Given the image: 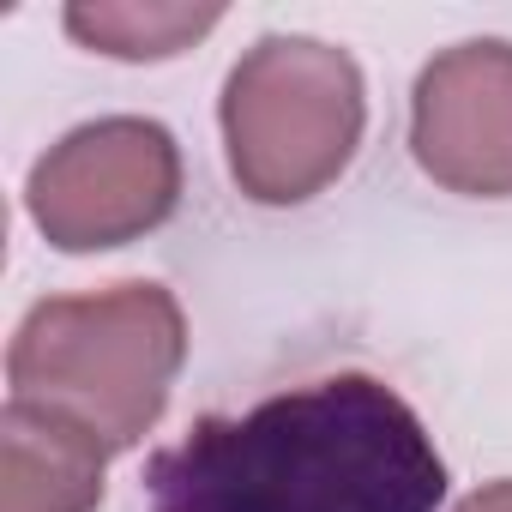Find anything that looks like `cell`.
<instances>
[{
	"label": "cell",
	"instance_id": "1",
	"mask_svg": "<svg viewBox=\"0 0 512 512\" xmlns=\"http://www.w3.org/2000/svg\"><path fill=\"white\" fill-rule=\"evenodd\" d=\"M151 512H434L446 464L422 416L374 374L199 416L145 470Z\"/></svg>",
	"mask_w": 512,
	"mask_h": 512
},
{
	"label": "cell",
	"instance_id": "2",
	"mask_svg": "<svg viewBox=\"0 0 512 512\" xmlns=\"http://www.w3.org/2000/svg\"><path fill=\"white\" fill-rule=\"evenodd\" d=\"M187 362V320L163 284L49 296L25 314L7 374L13 398L67 410L109 452L139 446Z\"/></svg>",
	"mask_w": 512,
	"mask_h": 512
},
{
	"label": "cell",
	"instance_id": "3",
	"mask_svg": "<svg viewBox=\"0 0 512 512\" xmlns=\"http://www.w3.org/2000/svg\"><path fill=\"white\" fill-rule=\"evenodd\" d=\"M368 121L362 73L320 37H260L223 79L229 175L260 205H302L332 187Z\"/></svg>",
	"mask_w": 512,
	"mask_h": 512
},
{
	"label": "cell",
	"instance_id": "4",
	"mask_svg": "<svg viewBox=\"0 0 512 512\" xmlns=\"http://www.w3.org/2000/svg\"><path fill=\"white\" fill-rule=\"evenodd\" d=\"M181 199V151L145 115H109L49 145L25 181L31 223L61 253L139 241Z\"/></svg>",
	"mask_w": 512,
	"mask_h": 512
},
{
	"label": "cell",
	"instance_id": "5",
	"mask_svg": "<svg viewBox=\"0 0 512 512\" xmlns=\"http://www.w3.org/2000/svg\"><path fill=\"white\" fill-rule=\"evenodd\" d=\"M410 151L446 193H512V43L476 37L422 67L410 97Z\"/></svg>",
	"mask_w": 512,
	"mask_h": 512
},
{
	"label": "cell",
	"instance_id": "6",
	"mask_svg": "<svg viewBox=\"0 0 512 512\" xmlns=\"http://www.w3.org/2000/svg\"><path fill=\"white\" fill-rule=\"evenodd\" d=\"M109 446L67 410L13 398L0 410V512H91Z\"/></svg>",
	"mask_w": 512,
	"mask_h": 512
},
{
	"label": "cell",
	"instance_id": "7",
	"mask_svg": "<svg viewBox=\"0 0 512 512\" xmlns=\"http://www.w3.org/2000/svg\"><path fill=\"white\" fill-rule=\"evenodd\" d=\"M223 19V7H175V0H79L67 7V31L115 61H169L181 49H193L211 25Z\"/></svg>",
	"mask_w": 512,
	"mask_h": 512
},
{
	"label": "cell",
	"instance_id": "8",
	"mask_svg": "<svg viewBox=\"0 0 512 512\" xmlns=\"http://www.w3.org/2000/svg\"><path fill=\"white\" fill-rule=\"evenodd\" d=\"M458 512H512V482H488L470 500H458Z\"/></svg>",
	"mask_w": 512,
	"mask_h": 512
}]
</instances>
